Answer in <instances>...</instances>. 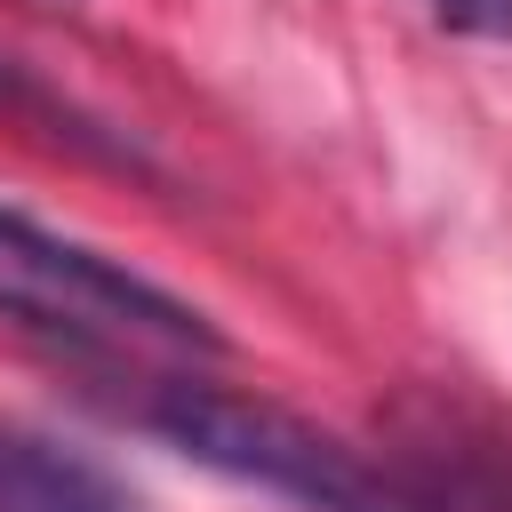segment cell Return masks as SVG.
Segmentation results:
<instances>
[{
	"label": "cell",
	"instance_id": "2",
	"mask_svg": "<svg viewBox=\"0 0 512 512\" xmlns=\"http://www.w3.org/2000/svg\"><path fill=\"white\" fill-rule=\"evenodd\" d=\"M0 312L80 352H224V328L160 280L0 208Z\"/></svg>",
	"mask_w": 512,
	"mask_h": 512
},
{
	"label": "cell",
	"instance_id": "4",
	"mask_svg": "<svg viewBox=\"0 0 512 512\" xmlns=\"http://www.w3.org/2000/svg\"><path fill=\"white\" fill-rule=\"evenodd\" d=\"M0 512H144V504L72 440L0 416Z\"/></svg>",
	"mask_w": 512,
	"mask_h": 512
},
{
	"label": "cell",
	"instance_id": "1",
	"mask_svg": "<svg viewBox=\"0 0 512 512\" xmlns=\"http://www.w3.org/2000/svg\"><path fill=\"white\" fill-rule=\"evenodd\" d=\"M144 424L168 448H184L192 464H208L224 480H248L264 496H288L304 512H416L384 464L352 456L336 432H320V424H304L272 400H248V392L160 384L144 400Z\"/></svg>",
	"mask_w": 512,
	"mask_h": 512
},
{
	"label": "cell",
	"instance_id": "5",
	"mask_svg": "<svg viewBox=\"0 0 512 512\" xmlns=\"http://www.w3.org/2000/svg\"><path fill=\"white\" fill-rule=\"evenodd\" d=\"M0 128H24V136H40L48 152H72V160L112 168V176H152V152H144L128 128L96 120L88 104H72L64 88H48V80H40L24 56H8V48H0Z\"/></svg>",
	"mask_w": 512,
	"mask_h": 512
},
{
	"label": "cell",
	"instance_id": "6",
	"mask_svg": "<svg viewBox=\"0 0 512 512\" xmlns=\"http://www.w3.org/2000/svg\"><path fill=\"white\" fill-rule=\"evenodd\" d=\"M432 16L448 32H488V40L512 32V0H432Z\"/></svg>",
	"mask_w": 512,
	"mask_h": 512
},
{
	"label": "cell",
	"instance_id": "3",
	"mask_svg": "<svg viewBox=\"0 0 512 512\" xmlns=\"http://www.w3.org/2000/svg\"><path fill=\"white\" fill-rule=\"evenodd\" d=\"M384 472L416 512H512V416L432 384L392 408Z\"/></svg>",
	"mask_w": 512,
	"mask_h": 512
}]
</instances>
